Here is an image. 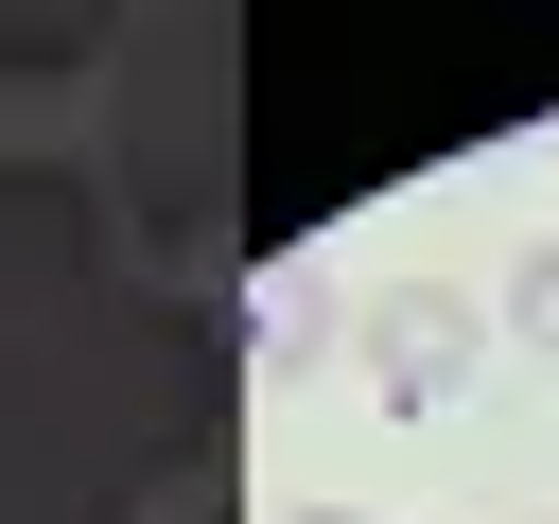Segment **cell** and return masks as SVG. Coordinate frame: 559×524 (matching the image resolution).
<instances>
[{
  "label": "cell",
  "instance_id": "1",
  "mask_svg": "<svg viewBox=\"0 0 559 524\" xmlns=\"http://www.w3.org/2000/svg\"><path fill=\"white\" fill-rule=\"evenodd\" d=\"M227 367L210 297H140L105 175L0 157V524H140L227 454Z\"/></svg>",
  "mask_w": 559,
  "mask_h": 524
},
{
  "label": "cell",
  "instance_id": "2",
  "mask_svg": "<svg viewBox=\"0 0 559 524\" xmlns=\"http://www.w3.org/2000/svg\"><path fill=\"white\" fill-rule=\"evenodd\" d=\"M227 35H140L122 52V122H105V227H140V262H210L227 245Z\"/></svg>",
  "mask_w": 559,
  "mask_h": 524
},
{
  "label": "cell",
  "instance_id": "3",
  "mask_svg": "<svg viewBox=\"0 0 559 524\" xmlns=\"http://www.w3.org/2000/svg\"><path fill=\"white\" fill-rule=\"evenodd\" d=\"M349 349H367V384H384L402 419H437V402L472 384V349H489V314H472V297L437 279V262H402V279H384V297L349 314Z\"/></svg>",
  "mask_w": 559,
  "mask_h": 524
},
{
  "label": "cell",
  "instance_id": "4",
  "mask_svg": "<svg viewBox=\"0 0 559 524\" xmlns=\"http://www.w3.org/2000/svg\"><path fill=\"white\" fill-rule=\"evenodd\" d=\"M122 17H87V0H0V87H52V70H87Z\"/></svg>",
  "mask_w": 559,
  "mask_h": 524
},
{
  "label": "cell",
  "instance_id": "5",
  "mask_svg": "<svg viewBox=\"0 0 559 524\" xmlns=\"http://www.w3.org/2000/svg\"><path fill=\"white\" fill-rule=\"evenodd\" d=\"M245 332H262L280 367H314V349H349V297H332V262H280V297H262Z\"/></svg>",
  "mask_w": 559,
  "mask_h": 524
},
{
  "label": "cell",
  "instance_id": "6",
  "mask_svg": "<svg viewBox=\"0 0 559 524\" xmlns=\"http://www.w3.org/2000/svg\"><path fill=\"white\" fill-rule=\"evenodd\" d=\"M489 332H507V349H542V367H559V245H524V262H507V314H489Z\"/></svg>",
  "mask_w": 559,
  "mask_h": 524
},
{
  "label": "cell",
  "instance_id": "7",
  "mask_svg": "<svg viewBox=\"0 0 559 524\" xmlns=\"http://www.w3.org/2000/svg\"><path fill=\"white\" fill-rule=\"evenodd\" d=\"M280 524H367V507H280Z\"/></svg>",
  "mask_w": 559,
  "mask_h": 524
}]
</instances>
